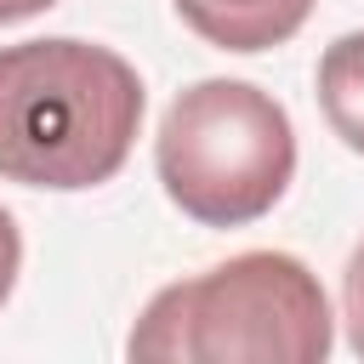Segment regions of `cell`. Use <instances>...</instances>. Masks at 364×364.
Returning <instances> with one entry per match:
<instances>
[{"instance_id":"1","label":"cell","mask_w":364,"mask_h":364,"mask_svg":"<svg viewBox=\"0 0 364 364\" xmlns=\"http://www.w3.org/2000/svg\"><path fill=\"white\" fill-rule=\"evenodd\" d=\"M136 68L91 40L0 46V176L23 188L108 182L142 125Z\"/></svg>"},{"instance_id":"2","label":"cell","mask_w":364,"mask_h":364,"mask_svg":"<svg viewBox=\"0 0 364 364\" xmlns=\"http://www.w3.org/2000/svg\"><path fill=\"white\" fill-rule=\"evenodd\" d=\"M336 330L324 284L284 250H245L199 279L165 284L125 353L142 364H324Z\"/></svg>"},{"instance_id":"3","label":"cell","mask_w":364,"mask_h":364,"mask_svg":"<svg viewBox=\"0 0 364 364\" xmlns=\"http://www.w3.org/2000/svg\"><path fill=\"white\" fill-rule=\"evenodd\" d=\"M154 165L182 216L245 228L284 199L296 176V131L267 91L245 80H199L165 108Z\"/></svg>"},{"instance_id":"4","label":"cell","mask_w":364,"mask_h":364,"mask_svg":"<svg viewBox=\"0 0 364 364\" xmlns=\"http://www.w3.org/2000/svg\"><path fill=\"white\" fill-rule=\"evenodd\" d=\"M171 6L199 40L222 46V51L284 46L313 11V0H171Z\"/></svg>"},{"instance_id":"5","label":"cell","mask_w":364,"mask_h":364,"mask_svg":"<svg viewBox=\"0 0 364 364\" xmlns=\"http://www.w3.org/2000/svg\"><path fill=\"white\" fill-rule=\"evenodd\" d=\"M318 108L330 131L364 154V34H341L318 57Z\"/></svg>"},{"instance_id":"6","label":"cell","mask_w":364,"mask_h":364,"mask_svg":"<svg viewBox=\"0 0 364 364\" xmlns=\"http://www.w3.org/2000/svg\"><path fill=\"white\" fill-rule=\"evenodd\" d=\"M341 318H347L353 353L364 358V245L347 256V273H341Z\"/></svg>"},{"instance_id":"7","label":"cell","mask_w":364,"mask_h":364,"mask_svg":"<svg viewBox=\"0 0 364 364\" xmlns=\"http://www.w3.org/2000/svg\"><path fill=\"white\" fill-rule=\"evenodd\" d=\"M17 267H23V239H17V222L0 210V307H6L11 284H17Z\"/></svg>"},{"instance_id":"8","label":"cell","mask_w":364,"mask_h":364,"mask_svg":"<svg viewBox=\"0 0 364 364\" xmlns=\"http://www.w3.org/2000/svg\"><path fill=\"white\" fill-rule=\"evenodd\" d=\"M57 0H0V23H17V17H34V11H51Z\"/></svg>"}]
</instances>
